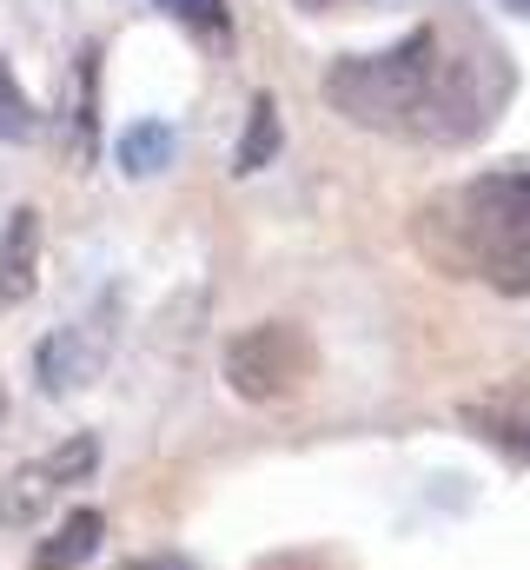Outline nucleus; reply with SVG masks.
<instances>
[{
  "instance_id": "ddd939ff",
  "label": "nucleus",
  "mask_w": 530,
  "mask_h": 570,
  "mask_svg": "<svg viewBox=\"0 0 530 570\" xmlns=\"http://www.w3.org/2000/svg\"><path fill=\"white\" fill-rule=\"evenodd\" d=\"M127 570H193V564L173 558V551H159V558H139V564H127Z\"/></svg>"
},
{
  "instance_id": "6e6552de",
  "label": "nucleus",
  "mask_w": 530,
  "mask_h": 570,
  "mask_svg": "<svg viewBox=\"0 0 530 570\" xmlns=\"http://www.w3.org/2000/svg\"><path fill=\"white\" fill-rule=\"evenodd\" d=\"M159 13L179 20L199 47H233V13H226V0H159Z\"/></svg>"
},
{
  "instance_id": "7ed1b4c3",
  "label": "nucleus",
  "mask_w": 530,
  "mask_h": 570,
  "mask_svg": "<svg viewBox=\"0 0 530 570\" xmlns=\"http://www.w3.org/2000/svg\"><path fill=\"white\" fill-rule=\"evenodd\" d=\"M312 379H318V345H312V332L292 325V318H259V325H246V332L226 345V385H233L246 405L298 399Z\"/></svg>"
},
{
  "instance_id": "0eeeda50",
  "label": "nucleus",
  "mask_w": 530,
  "mask_h": 570,
  "mask_svg": "<svg viewBox=\"0 0 530 570\" xmlns=\"http://www.w3.org/2000/svg\"><path fill=\"white\" fill-rule=\"evenodd\" d=\"M33 246H40V213H13V226L0 239V305L33 292Z\"/></svg>"
},
{
  "instance_id": "1a4fd4ad",
  "label": "nucleus",
  "mask_w": 530,
  "mask_h": 570,
  "mask_svg": "<svg viewBox=\"0 0 530 570\" xmlns=\"http://www.w3.org/2000/svg\"><path fill=\"white\" fill-rule=\"evenodd\" d=\"M173 127H159V120H139L120 134V166H127L132 179H146V173H159V166H173Z\"/></svg>"
},
{
  "instance_id": "39448f33",
  "label": "nucleus",
  "mask_w": 530,
  "mask_h": 570,
  "mask_svg": "<svg viewBox=\"0 0 530 570\" xmlns=\"http://www.w3.org/2000/svg\"><path fill=\"white\" fill-rule=\"evenodd\" d=\"M458 419L478 431L484 444H498V451H511V458H524V464H530V385H524V379H511V385H491V392L464 399V405H458Z\"/></svg>"
},
{
  "instance_id": "4468645a",
  "label": "nucleus",
  "mask_w": 530,
  "mask_h": 570,
  "mask_svg": "<svg viewBox=\"0 0 530 570\" xmlns=\"http://www.w3.org/2000/svg\"><path fill=\"white\" fill-rule=\"evenodd\" d=\"M305 13H332V7H359V0H298Z\"/></svg>"
},
{
  "instance_id": "f257e3e1",
  "label": "nucleus",
  "mask_w": 530,
  "mask_h": 570,
  "mask_svg": "<svg viewBox=\"0 0 530 570\" xmlns=\"http://www.w3.org/2000/svg\"><path fill=\"white\" fill-rule=\"evenodd\" d=\"M325 107L398 146H478L511 107L518 67L471 7H438L379 53H345L318 80Z\"/></svg>"
},
{
  "instance_id": "20e7f679",
  "label": "nucleus",
  "mask_w": 530,
  "mask_h": 570,
  "mask_svg": "<svg viewBox=\"0 0 530 570\" xmlns=\"http://www.w3.org/2000/svg\"><path fill=\"white\" fill-rule=\"evenodd\" d=\"M94 458H100V444L80 431V438H67V444H53L47 458H33V464H20L7 484H0V524H33L67 484H80L87 471H94Z\"/></svg>"
},
{
  "instance_id": "9b49d317",
  "label": "nucleus",
  "mask_w": 530,
  "mask_h": 570,
  "mask_svg": "<svg viewBox=\"0 0 530 570\" xmlns=\"http://www.w3.org/2000/svg\"><path fill=\"white\" fill-rule=\"evenodd\" d=\"M27 134H33V100H27V87L13 80V67L0 60V146L27 140Z\"/></svg>"
},
{
  "instance_id": "2eb2a0df",
  "label": "nucleus",
  "mask_w": 530,
  "mask_h": 570,
  "mask_svg": "<svg viewBox=\"0 0 530 570\" xmlns=\"http://www.w3.org/2000/svg\"><path fill=\"white\" fill-rule=\"evenodd\" d=\"M504 13H518V20H530V0H498Z\"/></svg>"
},
{
  "instance_id": "9d476101",
  "label": "nucleus",
  "mask_w": 530,
  "mask_h": 570,
  "mask_svg": "<svg viewBox=\"0 0 530 570\" xmlns=\"http://www.w3.org/2000/svg\"><path fill=\"white\" fill-rule=\"evenodd\" d=\"M278 107H272V94H259L253 100V127H246V140H239V173H259L265 159L278 153Z\"/></svg>"
},
{
  "instance_id": "423d86ee",
  "label": "nucleus",
  "mask_w": 530,
  "mask_h": 570,
  "mask_svg": "<svg viewBox=\"0 0 530 570\" xmlns=\"http://www.w3.org/2000/svg\"><path fill=\"white\" fill-rule=\"evenodd\" d=\"M100 538H107V518L100 511H67V524L33 551V570H80L100 551Z\"/></svg>"
},
{
  "instance_id": "f8f14e48",
  "label": "nucleus",
  "mask_w": 530,
  "mask_h": 570,
  "mask_svg": "<svg viewBox=\"0 0 530 570\" xmlns=\"http://www.w3.org/2000/svg\"><path fill=\"white\" fill-rule=\"evenodd\" d=\"M253 570H338L325 551H272V558H259Z\"/></svg>"
},
{
  "instance_id": "f03ea898",
  "label": "nucleus",
  "mask_w": 530,
  "mask_h": 570,
  "mask_svg": "<svg viewBox=\"0 0 530 570\" xmlns=\"http://www.w3.org/2000/svg\"><path fill=\"white\" fill-rule=\"evenodd\" d=\"M411 246L444 279L530 298V159L484 166L458 186H438L411 213Z\"/></svg>"
},
{
  "instance_id": "dca6fc26",
  "label": "nucleus",
  "mask_w": 530,
  "mask_h": 570,
  "mask_svg": "<svg viewBox=\"0 0 530 570\" xmlns=\"http://www.w3.org/2000/svg\"><path fill=\"white\" fill-rule=\"evenodd\" d=\"M0 412H7V399H0Z\"/></svg>"
}]
</instances>
